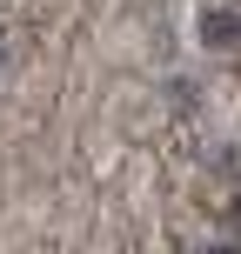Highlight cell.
Here are the masks:
<instances>
[{
    "mask_svg": "<svg viewBox=\"0 0 241 254\" xmlns=\"http://www.w3.org/2000/svg\"><path fill=\"white\" fill-rule=\"evenodd\" d=\"M201 40L208 47H241V13L235 7H208L201 13Z\"/></svg>",
    "mask_w": 241,
    "mask_h": 254,
    "instance_id": "6da1fadb",
    "label": "cell"
},
{
    "mask_svg": "<svg viewBox=\"0 0 241 254\" xmlns=\"http://www.w3.org/2000/svg\"><path fill=\"white\" fill-rule=\"evenodd\" d=\"M235 228H241V201H235Z\"/></svg>",
    "mask_w": 241,
    "mask_h": 254,
    "instance_id": "7a4b0ae2",
    "label": "cell"
}]
</instances>
